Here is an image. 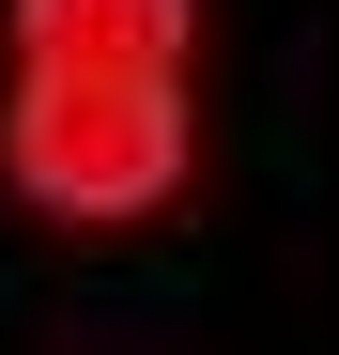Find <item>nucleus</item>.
Returning <instances> with one entry per match:
<instances>
[{"label": "nucleus", "instance_id": "2", "mask_svg": "<svg viewBox=\"0 0 339 355\" xmlns=\"http://www.w3.org/2000/svg\"><path fill=\"white\" fill-rule=\"evenodd\" d=\"M0 16H16V62H154V78H185L201 0H0Z\"/></svg>", "mask_w": 339, "mask_h": 355}, {"label": "nucleus", "instance_id": "1", "mask_svg": "<svg viewBox=\"0 0 339 355\" xmlns=\"http://www.w3.org/2000/svg\"><path fill=\"white\" fill-rule=\"evenodd\" d=\"M0 170L62 232H139V216L185 201V78H154V62H16Z\"/></svg>", "mask_w": 339, "mask_h": 355}]
</instances>
